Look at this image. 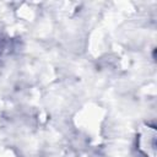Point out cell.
Here are the masks:
<instances>
[{"mask_svg": "<svg viewBox=\"0 0 157 157\" xmlns=\"http://www.w3.org/2000/svg\"><path fill=\"white\" fill-rule=\"evenodd\" d=\"M137 144L140 151L147 157H156V130L150 126L141 129Z\"/></svg>", "mask_w": 157, "mask_h": 157, "instance_id": "cell-1", "label": "cell"}]
</instances>
